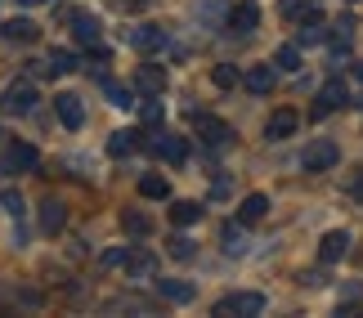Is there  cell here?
I'll list each match as a JSON object with an SVG mask.
<instances>
[{
	"instance_id": "1",
	"label": "cell",
	"mask_w": 363,
	"mask_h": 318,
	"mask_svg": "<svg viewBox=\"0 0 363 318\" xmlns=\"http://www.w3.org/2000/svg\"><path fill=\"white\" fill-rule=\"evenodd\" d=\"M260 310H264V296H260V292H233V296L220 300L211 314H216V318H229V314H238V318H256Z\"/></svg>"
},
{
	"instance_id": "2",
	"label": "cell",
	"mask_w": 363,
	"mask_h": 318,
	"mask_svg": "<svg viewBox=\"0 0 363 318\" xmlns=\"http://www.w3.org/2000/svg\"><path fill=\"white\" fill-rule=\"evenodd\" d=\"M144 148H148V153H157V157H166L171 166H184L189 161V140H184V135H148Z\"/></svg>"
},
{
	"instance_id": "3",
	"label": "cell",
	"mask_w": 363,
	"mask_h": 318,
	"mask_svg": "<svg viewBox=\"0 0 363 318\" xmlns=\"http://www.w3.org/2000/svg\"><path fill=\"white\" fill-rule=\"evenodd\" d=\"M36 108V86L32 81H9L5 86V94H0V113H32Z\"/></svg>"
},
{
	"instance_id": "4",
	"label": "cell",
	"mask_w": 363,
	"mask_h": 318,
	"mask_svg": "<svg viewBox=\"0 0 363 318\" xmlns=\"http://www.w3.org/2000/svg\"><path fill=\"white\" fill-rule=\"evenodd\" d=\"M337 157H341V148L332 144V140H314L310 148H305L301 166H305V171H332V166H337Z\"/></svg>"
},
{
	"instance_id": "5",
	"label": "cell",
	"mask_w": 363,
	"mask_h": 318,
	"mask_svg": "<svg viewBox=\"0 0 363 318\" xmlns=\"http://www.w3.org/2000/svg\"><path fill=\"white\" fill-rule=\"evenodd\" d=\"M189 121H193V130H198L211 148L229 144V126H225V121H216V117H206V113H189Z\"/></svg>"
},
{
	"instance_id": "6",
	"label": "cell",
	"mask_w": 363,
	"mask_h": 318,
	"mask_svg": "<svg viewBox=\"0 0 363 318\" xmlns=\"http://www.w3.org/2000/svg\"><path fill=\"white\" fill-rule=\"evenodd\" d=\"M54 113L67 130H81V121H86V108H81L77 94H54Z\"/></svg>"
},
{
	"instance_id": "7",
	"label": "cell",
	"mask_w": 363,
	"mask_h": 318,
	"mask_svg": "<svg viewBox=\"0 0 363 318\" xmlns=\"http://www.w3.org/2000/svg\"><path fill=\"white\" fill-rule=\"evenodd\" d=\"M130 45H135V50H144V54L162 50V45H166V27H157V23H144V27H135V32H130Z\"/></svg>"
},
{
	"instance_id": "8",
	"label": "cell",
	"mask_w": 363,
	"mask_h": 318,
	"mask_svg": "<svg viewBox=\"0 0 363 318\" xmlns=\"http://www.w3.org/2000/svg\"><path fill=\"white\" fill-rule=\"evenodd\" d=\"M350 251V233L345 229H332L323 242H318V256H323V265H337V260Z\"/></svg>"
},
{
	"instance_id": "9",
	"label": "cell",
	"mask_w": 363,
	"mask_h": 318,
	"mask_svg": "<svg viewBox=\"0 0 363 318\" xmlns=\"http://www.w3.org/2000/svg\"><path fill=\"white\" fill-rule=\"evenodd\" d=\"M345 99H350V94H345V86L341 81H328L323 90H318V103H314V117H328L332 108H341Z\"/></svg>"
},
{
	"instance_id": "10",
	"label": "cell",
	"mask_w": 363,
	"mask_h": 318,
	"mask_svg": "<svg viewBox=\"0 0 363 318\" xmlns=\"http://www.w3.org/2000/svg\"><path fill=\"white\" fill-rule=\"evenodd\" d=\"M63 225H67V206L59 198H45V202H40V229H45V233H59Z\"/></svg>"
},
{
	"instance_id": "11",
	"label": "cell",
	"mask_w": 363,
	"mask_h": 318,
	"mask_svg": "<svg viewBox=\"0 0 363 318\" xmlns=\"http://www.w3.org/2000/svg\"><path fill=\"white\" fill-rule=\"evenodd\" d=\"M135 90H144V94H162V90H166V72H162L157 63H144V67L135 72Z\"/></svg>"
},
{
	"instance_id": "12",
	"label": "cell",
	"mask_w": 363,
	"mask_h": 318,
	"mask_svg": "<svg viewBox=\"0 0 363 318\" xmlns=\"http://www.w3.org/2000/svg\"><path fill=\"white\" fill-rule=\"evenodd\" d=\"M157 296H162V300H171V305H189V300H193V283L157 278Z\"/></svg>"
},
{
	"instance_id": "13",
	"label": "cell",
	"mask_w": 363,
	"mask_h": 318,
	"mask_svg": "<svg viewBox=\"0 0 363 318\" xmlns=\"http://www.w3.org/2000/svg\"><path fill=\"white\" fill-rule=\"evenodd\" d=\"M296 126H301V117L291 113V108H278V113L269 117V126H264V135H269V140H287Z\"/></svg>"
},
{
	"instance_id": "14",
	"label": "cell",
	"mask_w": 363,
	"mask_h": 318,
	"mask_svg": "<svg viewBox=\"0 0 363 318\" xmlns=\"http://www.w3.org/2000/svg\"><path fill=\"white\" fill-rule=\"evenodd\" d=\"M125 273H130V278H152V273H157V256L152 251H130L125 256Z\"/></svg>"
},
{
	"instance_id": "15",
	"label": "cell",
	"mask_w": 363,
	"mask_h": 318,
	"mask_svg": "<svg viewBox=\"0 0 363 318\" xmlns=\"http://www.w3.org/2000/svg\"><path fill=\"white\" fill-rule=\"evenodd\" d=\"M264 215H269V198H264V193L242 198V206H238V220H242V225H256V220H264Z\"/></svg>"
},
{
	"instance_id": "16",
	"label": "cell",
	"mask_w": 363,
	"mask_h": 318,
	"mask_svg": "<svg viewBox=\"0 0 363 318\" xmlns=\"http://www.w3.org/2000/svg\"><path fill=\"white\" fill-rule=\"evenodd\" d=\"M72 32H77V40L81 45H99V18H90V13H72Z\"/></svg>"
},
{
	"instance_id": "17",
	"label": "cell",
	"mask_w": 363,
	"mask_h": 318,
	"mask_svg": "<svg viewBox=\"0 0 363 318\" xmlns=\"http://www.w3.org/2000/svg\"><path fill=\"white\" fill-rule=\"evenodd\" d=\"M256 23H260V9H256V5H238V9L229 13V27H233V32H238V36L256 32Z\"/></svg>"
},
{
	"instance_id": "18",
	"label": "cell",
	"mask_w": 363,
	"mask_h": 318,
	"mask_svg": "<svg viewBox=\"0 0 363 318\" xmlns=\"http://www.w3.org/2000/svg\"><path fill=\"white\" fill-rule=\"evenodd\" d=\"M0 36H9V40H36L40 27L32 18H9V23H0Z\"/></svg>"
},
{
	"instance_id": "19",
	"label": "cell",
	"mask_w": 363,
	"mask_h": 318,
	"mask_svg": "<svg viewBox=\"0 0 363 318\" xmlns=\"http://www.w3.org/2000/svg\"><path fill=\"white\" fill-rule=\"evenodd\" d=\"M323 40V13L310 9L305 13V23H301V36H296V45H318Z\"/></svg>"
},
{
	"instance_id": "20",
	"label": "cell",
	"mask_w": 363,
	"mask_h": 318,
	"mask_svg": "<svg viewBox=\"0 0 363 318\" xmlns=\"http://www.w3.org/2000/svg\"><path fill=\"white\" fill-rule=\"evenodd\" d=\"M242 86H247L251 94H269V90H274V67H264V63L251 67V72L242 76Z\"/></svg>"
},
{
	"instance_id": "21",
	"label": "cell",
	"mask_w": 363,
	"mask_h": 318,
	"mask_svg": "<svg viewBox=\"0 0 363 318\" xmlns=\"http://www.w3.org/2000/svg\"><path fill=\"white\" fill-rule=\"evenodd\" d=\"M36 161H40V153H36L32 144H13L9 148V166H13V171H32Z\"/></svg>"
},
{
	"instance_id": "22",
	"label": "cell",
	"mask_w": 363,
	"mask_h": 318,
	"mask_svg": "<svg viewBox=\"0 0 363 318\" xmlns=\"http://www.w3.org/2000/svg\"><path fill=\"white\" fill-rule=\"evenodd\" d=\"M121 229L130 233V238H148V233H152V220H148L144 211H125V215H121Z\"/></svg>"
},
{
	"instance_id": "23",
	"label": "cell",
	"mask_w": 363,
	"mask_h": 318,
	"mask_svg": "<svg viewBox=\"0 0 363 318\" xmlns=\"http://www.w3.org/2000/svg\"><path fill=\"white\" fill-rule=\"evenodd\" d=\"M139 193L152 198V202H162V198H171V184H166L162 175H144V179H139Z\"/></svg>"
},
{
	"instance_id": "24",
	"label": "cell",
	"mask_w": 363,
	"mask_h": 318,
	"mask_svg": "<svg viewBox=\"0 0 363 318\" xmlns=\"http://www.w3.org/2000/svg\"><path fill=\"white\" fill-rule=\"evenodd\" d=\"M171 220H175L179 229H184V225H198V220H202V206L198 202H175L171 206Z\"/></svg>"
},
{
	"instance_id": "25",
	"label": "cell",
	"mask_w": 363,
	"mask_h": 318,
	"mask_svg": "<svg viewBox=\"0 0 363 318\" xmlns=\"http://www.w3.org/2000/svg\"><path fill=\"white\" fill-rule=\"evenodd\" d=\"M139 135H144V130H117L113 140H108V153H113V157H121V153H130V148L139 144Z\"/></svg>"
},
{
	"instance_id": "26",
	"label": "cell",
	"mask_w": 363,
	"mask_h": 318,
	"mask_svg": "<svg viewBox=\"0 0 363 318\" xmlns=\"http://www.w3.org/2000/svg\"><path fill=\"white\" fill-rule=\"evenodd\" d=\"M50 72H54V76L77 72V54H72V50H54V54H50Z\"/></svg>"
},
{
	"instance_id": "27",
	"label": "cell",
	"mask_w": 363,
	"mask_h": 318,
	"mask_svg": "<svg viewBox=\"0 0 363 318\" xmlns=\"http://www.w3.org/2000/svg\"><path fill=\"white\" fill-rule=\"evenodd\" d=\"M104 90H108V103H117V108H135V90L117 86V81H104Z\"/></svg>"
},
{
	"instance_id": "28",
	"label": "cell",
	"mask_w": 363,
	"mask_h": 318,
	"mask_svg": "<svg viewBox=\"0 0 363 318\" xmlns=\"http://www.w3.org/2000/svg\"><path fill=\"white\" fill-rule=\"evenodd\" d=\"M0 211H5V215H13V220H23V211H27V206H23V193L5 188V193H0Z\"/></svg>"
},
{
	"instance_id": "29",
	"label": "cell",
	"mask_w": 363,
	"mask_h": 318,
	"mask_svg": "<svg viewBox=\"0 0 363 318\" xmlns=\"http://www.w3.org/2000/svg\"><path fill=\"white\" fill-rule=\"evenodd\" d=\"M274 63L283 67V72H296V67H301V45H283L274 54Z\"/></svg>"
},
{
	"instance_id": "30",
	"label": "cell",
	"mask_w": 363,
	"mask_h": 318,
	"mask_svg": "<svg viewBox=\"0 0 363 318\" xmlns=\"http://www.w3.org/2000/svg\"><path fill=\"white\" fill-rule=\"evenodd\" d=\"M211 81H216V86H220V90H233V86H238V81H242V76H238V67H229V63H220V67H216V72H211Z\"/></svg>"
},
{
	"instance_id": "31",
	"label": "cell",
	"mask_w": 363,
	"mask_h": 318,
	"mask_svg": "<svg viewBox=\"0 0 363 318\" xmlns=\"http://www.w3.org/2000/svg\"><path fill=\"white\" fill-rule=\"evenodd\" d=\"M225 251H247V233L238 225H225Z\"/></svg>"
},
{
	"instance_id": "32",
	"label": "cell",
	"mask_w": 363,
	"mask_h": 318,
	"mask_svg": "<svg viewBox=\"0 0 363 318\" xmlns=\"http://www.w3.org/2000/svg\"><path fill=\"white\" fill-rule=\"evenodd\" d=\"M139 113H144V121H148V126H157V121L166 117V113H162V99H157V94H148V99H144V108H139Z\"/></svg>"
},
{
	"instance_id": "33",
	"label": "cell",
	"mask_w": 363,
	"mask_h": 318,
	"mask_svg": "<svg viewBox=\"0 0 363 318\" xmlns=\"http://www.w3.org/2000/svg\"><path fill=\"white\" fill-rule=\"evenodd\" d=\"M278 13H283V18H305L310 5H305V0H278Z\"/></svg>"
},
{
	"instance_id": "34",
	"label": "cell",
	"mask_w": 363,
	"mask_h": 318,
	"mask_svg": "<svg viewBox=\"0 0 363 318\" xmlns=\"http://www.w3.org/2000/svg\"><path fill=\"white\" fill-rule=\"evenodd\" d=\"M171 256H175V260H193V242L184 238V233H179V238H171Z\"/></svg>"
},
{
	"instance_id": "35",
	"label": "cell",
	"mask_w": 363,
	"mask_h": 318,
	"mask_svg": "<svg viewBox=\"0 0 363 318\" xmlns=\"http://www.w3.org/2000/svg\"><path fill=\"white\" fill-rule=\"evenodd\" d=\"M125 256H130V251H125V246H113V251H104L99 260H104L108 269H113V265H125Z\"/></svg>"
},
{
	"instance_id": "36",
	"label": "cell",
	"mask_w": 363,
	"mask_h": 318,
	"mask_svg": "<svg viewBox=\"0 0 363 318\" xmlns=\"http://www.w3.org/2000/svg\"><path fill=\"white\" fill-rule=\"evenodd\" d=\"M350 198H354V202H363V171H354V175H350Z\"/></svg>"
},
{
	"instance_id": "37",
	"label": "cell",
	"mask_w": 363,
	"mask_h": 318,
	"mask_svg": "<svg viewBox=\"0 0 363 318\" xmlns=\"http://www.w3.org/2000/svg\"><path fill=\"white\" fill-rule=\"evenodd\" d=\"M229 188H233V184H229V179H225V175H220V179H216V184H211V198H229Z\"/></svg>"
},
{
	"instance_id": "38",
	"label": "cell",
	"mask_w": 363,
	"mask_h": 318,
	"mask_svg": "<svg viewBox=\"0 0 363 318\" xmlns=\"http://www.w3.org/2000/svg\"><path fill=\"white\" fill-rule=\"evenodd\" d=\"M18 5H45V0H18Z\"/></svg>"
},
{
	"instance_id": "39",
	"label": "cell",
	"mask_w": 363,
	"mask_h": 318,
	"mask_svg": "<svg viewBox=\"0 0 363 318\" xmlns=\"http://www.w3.org/2000/svg\"><path fill=\"white\" fill-rule=\"evenodd\" d=\"M354 76H359V81H363V63H354Z\"/></svg>"
},
{
	"instance_id": "40",
	"label": "cell",
	"mask_w": 363,
	"mask_h": 318,
	"mask_svg": "<svg viewBox=\"0 0 363 318\" xmlns=\"http://www.w3.org/2000/svg\"><path fill=\"white\" fill-rule=\"evenodd\" d=\"M0 175H5V171H0Z\"/></svg>"
}]
</instances>
